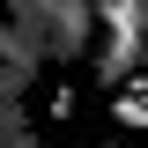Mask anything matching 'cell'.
I'll use <instances>...</instances> for the list:
<instances>
[{
    "mask_svg": "<svg viewBox=\"0 0 148 148\" xmlns=\"http://www.w3.org/2000/svg\"><path fill=\"white\" fill-rule=\"evenodd\" d=\"M111 119L119 126H148V82H133L126 96H111Z\"/></svg>",
    "mask_w": 148,
    "mask_h": 148,
    "instance_id": "obj_1",
    "label": "cell"
}]
</instances>
